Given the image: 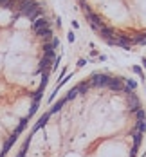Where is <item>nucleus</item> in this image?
I'll use <instances>...</instances> for the list:
<instances>
[{"label": "nucleus", "instance_id": "nucleus-1", "mask_svg": "<svg viewBox=\"0 0 146 157\" xmlns=\"http://www.w3.org/2000/svg\"><path fill=\"white\" fill-rule=\"evenodd\" d=\"M97 31L117 43L146 42V0H81Z\"/></svg>", "mask_w": 146, "mask_h": 157}]
</instances>
